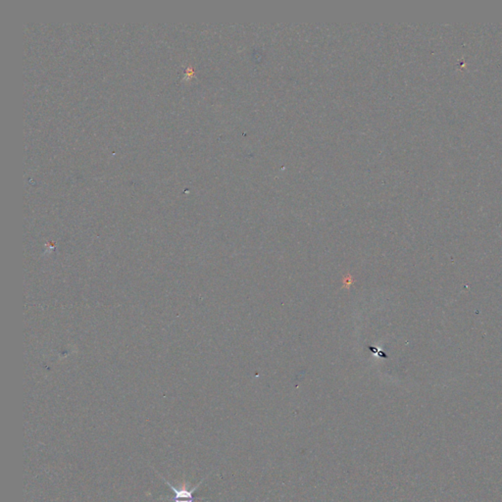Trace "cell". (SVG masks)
I'll list each match as a JSON object with an SVG mask.
<instances>
[{"instance_id":"cell-1","label":"cell","mask_w":502,"mask_h":502,"mask_svg":"<svg viewBox=\"0 0 502 502\" xmlns=\"http://www.w3.org/2000/svg\"><path fill=\"white\" fill-rule=\"evenodd\" d=\"M159 475L161 477V479L163 480L167 485H168V487L174 492V494H175V497H174V501L175 502H193V501H195L193 494H195V492L197 491L200 485L202 484L203 480H204V479H202L200 483H198L197 486L193 487V489H188V487H186V485H183L180 489H177L175 487H173L171 484H170L168 480H165V478L162 477L161 475Z\"/></svg>"}]
</instances>
